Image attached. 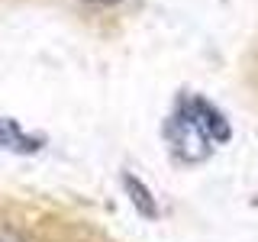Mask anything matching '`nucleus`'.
Instances as JSON below:
<instances>
[{"instance_id": "1", "label": "nucleus", "mask_w": 258, "mask_h": 242, "mask_svg": "<svg viewBox=\"0 0 258 242\" xmlns=\"http://www.w3.org/2000/svg\"><path fill=\"white\" fill-rule=\"evenodd\" d=\"M165 136L184 161H204L216 142L229 139V123L204 97H184L181 107L165 126Z\"/></svg>"}, {"instance_id": "2", "label": "nucleus", "mask_w": 258, "mask_h": 242, "mask_svg": "<svg viewBox=\"0 0 258 242\" xmlns=\"http://www.w3.org/2000/svg\"><path fill=\"white\" fill-rule=\"evenodd\" d=\"M0 149H13V152H23V155H29V152L39 149V139H29V136H23L20 126H16V119H0Z\"/></svg>"}, {"instance_id": "3", "label": "nucleus", "mask_w": 258, "mask_h": 242, "mask_svg": "<svg viewBox=\"0 0 258 242\" xmlns=\"http://www.w3.org/2000/svg\"><path fill=\"white\" fill-rule=\"evenodd\" d=\"M123 184H126V191H129V194H133V204H136V207H139V210H142V213H145V216H155V213H158V207H155V200H152V197H149V191H145V188H142V184H139V181H136V177H133V174H126V177H123Z\"/></svg>"}, {"instance_id": "4", "label": "nucleus", "mask_w": 258, "mask_h": 242, "mask_svg": "<svg viewBox=\"0 0 258 242\" xmlns=\"http://www.w3.org/2000/svg\"><path fill=\"white\" fill-rule=\"evenodd\" d=\"M0 242H23L13 229H0Z\"/></svg>"}, {"instance_id": "5", "label": "nucleus", "mask_w": 258, "mask_h": 242, "mask_svg": "<svg viewBox=\"0 0 258 242\" xmlns=\"http://www.w3.org/2000/svg\"><path fill=\"white\" fill-rule=\"evenodd\" d=\"M91 4H113V0H91Z\"/></svg>"}]
</instances>
